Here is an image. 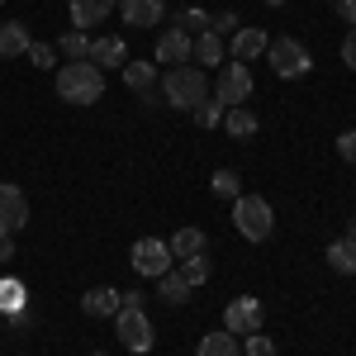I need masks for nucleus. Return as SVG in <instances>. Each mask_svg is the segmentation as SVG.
<instances>
[{
  "label": "nucleus",
  "mask_w": 356,
  "mask_h": 356,
  "mask_svg": "<svg viewBox=\"0 0 356 356\" xmlns=\"http://www.w3.org/2000/svg\"><path fill=\"white\" fill-rule=\"evenodd\" d=\"M57 95L67 105H95L105 95V72L90 57L86 62H67V67H57Z\"/></svg>",
  "instance_id": "1"
},
{
  "label": "nucleus",
  "mask_w": 356,
  "mask_h": 356,
  "mask_svg": "<svg viewBox=\"0 0 356 356\" xmlns=\"http://www.w3.org/2000/svg\"><path fill=\"white\" fill-rule=\"evenodd\" d=\"M162 95L171 110H195V105H204L209 100V76L200 72V67H171L162 76Z\"/></svg>",
  "instance_id": "2"
},
{
  "label": "nucleus",
  "mask_w": 356,
  "mask_h": 356,
  "mask_svg": "<svg viewBox=\"0 0 356 356\" xmlns=\"http://www.w3.org/2000/svg\"><path fill=\"white\" fill-rule=\"evenodd\" d=\"M233 223L247 243H266L275 233V209L266 204V195H238L233 200Z\"/></svg>",
  "instance_id": "3"
},
{
  "label": "nucleus",
  "mask_w": 356,
  "mask_h": 356,
  "mask_svg": "<svg viewBox=\"0 0 356 356\" xmlns=\"http://www.w3.org/2000/svg\"><path fill=\"white\" fill-rule=\"evenodd\" d=\"M266 62H271L275 76H285V81L314 72V57H309V48H304L300 38H271V43H266Z\"/></svg>",
  "instance_id": "4"
},
{
  "label": "nucleus",
  "mask_w": 356,
  "mask_h": 356,
  "mask_svg": "<svg viewBox=\"0 0 356 356\" xmlns=\"http://www.w3.org/2000/svg\"><path fill=\"white\" fill-rule=\"evenodd\" d=\"M114 332H119V342L129 347V352H152V342H157V332H152V318L143 314V309H119L114 314Z\"/></svg>",
  "instance_id": "5"
},
{
  "label": "nucleus",
  "mask_w": 356,
  "mask_h": 356,
  "mask_svg": "<svg viewBox=\"0 0 356 356\" xmlns=\"http://www.w3.org/2000/svg\"><path fill=\"white\" fill-rule=\"evenodd\" d=\"M129 261H134L138 275H152V280H157V275L171 271L176 257H171V243H162V238H138L134 252H129Z\"/></svg>",
  "instance_id": "6"
},
{
  "label": "nucleus",
  "mask_w": 356,
  "mask_h": 356,
  "mask_svg": "<svg viewBox=\"0 0 356 356\" xmlns=\"http://www.w3.org/2000/svg\"><path fill=\"white\" fill-rule=\"evenodd\" d=\"M223 328L233 332V337H247V332H261V328H266V309H261V300H252V295H243V300H233L228 309H223Z\"/></svg>",
  "instance_id": "7"
},
{
  "label": "nucleus",
  "mask_w": 356,
  "mask_h": 356,
  "mask_svg": "<svg viewBox=\"0 0 356 356\" xmlns=\"http://www.w3.org/2000/svg\"><path fill=\"white\" fill-rule=\"evenodd\" d=\"M247 95H252V72H247V62H228V67L219 72L214 100H219L223 110H233V105H243Z\"/></svg>",
  "instance_id": "8"
},
{
  "label": "nucleus",
  "mask_w": 356,
  "mask_h": 356,
  "mask_svg": "<svg viewBox=\"0 0 356 356\" xmlns=\"http://www.w3.org/2000/svg\"><path fill=\"white\" fill-rule=\"evenodd\" d=\"M29 223V200L19 186H10V181H0V233H19Z\"/></svg>",
  "instance_id": "9"
},
{
  "label": "nucleus",
  "mask_w": 356,
  "mask_h": 356,
  "mask_svg": "<svg viewBox=\"0 0 356 356\" xmlns=\"http://www.w3.org/2000/svg\"><path fill=\"white\" fill-rule=\"evenodd\" d=\"M119 19L134 29H157L166 19V0H119Z\"/></svg>",
  "instance_id": "10"
},
{
  "label": "nucleus",
  "mask_w": 356,
  "mask_h": 356,
  "mask_svg": "<svg viewBox=\"0 0 356 356\" xmlns=\"http://www.w3.org/2000/svg\"><path fill=\"white\" fill-rule=\"evenodd\" d=\"M81 309H86V318H114V314L124 309V290H114V285H95V290H86V295H81Z\"/></svg>",
  "instance_id": "11"
},
{
  "label": "nucleus",
  "mask_w": 356,
  "mask_h": 356,
  "mask_svg": "<svg viewBox=\"0 0 356 356\" xmlns=\"http://www.w3.org/2000/svg\"><path fill=\"white\" fill-rule=\"evenodd\" d=\"M191 33H181V29H166L162 38H157V67H186L191 62Z\"/></svg>",
  "instance_id": "12"
},
{
  "label": "nucleus",
  "mask_w": 356,
  "mask_h": 356,
  "mask_svg": "<svg viewBox=\"0 0 356 356\" xmlns=\"http://www.w3.org/2000/svg\"><path fill=\"white\" fill-rule=\"evenodd\" d=\"M114 5L119 0H72V29H95V24H105L114 15Z\"/></svg>",
  "instance_id": "13"
},
{
  "label": "nucleus",
  "mask_w": 356,
  "mask_h": 356,
  "mask_svg": "<svg viewBox=\"0 0 356 356\" xmlns=\"http://www.w3.org/2000/svg\"><path fill=\"white\" fill-rule=\"evenodd\" d=\"M90 62L105 72V67H124L129 62V43L124 38H90Z\"/></svg>",
  "instance_id": "14"
},
{
  "label": "nucleus",
  "mask_w": 356,
  "mask_h": 356,
  "mask_svg": "<svg viewBox=\"0 0 356 356\" xmlns=\"http://www.w3.org/2000/svg\"><path fill=\"white\" fill-rule=\"evenodd\" d=\"M29 24H19V19H5L0 24V57H24L29 53Z\"/></svg>",
  "instance_id": "15"
},
{
  "label": "nucleus",
  "mask_w": 356,
  "mask_h": 356,
  "mask_svg": "<svg viewBox=\"0 0 356 356\" xmlns=\"http://www.w3.org/2000/svg\"><path fill=\"white\" fill-rule=\"evenodd\" d=\"M124 86H129V90H138V95L152 105V86H157L152 62H124Z\"/></svg>",
  "instance_id": "16"
},
{
  "label": "nucleus",
  "mask_w": 356,
  "mask_h": 356,
  "mask_svg": "<svg viewBox=\"0 0 356 356\" xmlns=\"http://www.w3.org/2000/svg\"><path fill=\"white\" fill-rule=\"evenodd\" d=\"M195 356H243V342L233 337V332H204L200 337V347H195Z\"/></svg>",
  "instance_id": "17"
},
{
  "label": "nucleus",
  "mask_w": 356,
  "mask_h": 356,
  "mask_svg": "<svg viewBox=\"0 0 356 356\" xmlns=\"http://www.w3.org/2000/svg\"><path fill=\"white\" fill-rule=\"evenodd\" d=\"M257 53H266V29H238L233 33V62H252Z\"/></svg>",
  "instance_id": "18"
},
{
  "label": "nucleus",
  "mask_w": 356,
  "mask_h": 356,
  "mask_svg": "<svg viewBox=\"0 0 356 356\" xmlns=\"http://www.w3.org/2000/svg\"><path fill=\"white\" fill-rule=\"evenodd\" d=\"M204 247H209L204 228H195V223H191V228H181V233L171 238V257H176V261H186V257H200Z\"/></svg>",
  "instance_id": "19"
},
{
  "label": "nucleus",
  "mask_w": 356,
  "mask_h": 356,
  "mask_svg": "<svg viewBox=\"0 0 356 356\" xmlns=\"http://www.w3.org/2000/svg\"><path fill=\"white\" fill-rule=\"evenodd\" d=\"M328 266L337 275H356V238H337V243H328Z\"/></svg>",
  "instance_id": "20"
},
{
  "label": "nucleus",
  "mask_w": 356,
  "mask_h": 356,
  "mask_svg": "<svg viewBox=\"0 0 356 356\" xmlns=\"http://www.w3.org/2000/svg\"><path fill=\"white\" fill-rule=\"evenodd\" d=\"M191 62H200V67H219V62H223V38H219V33H195Z\"/></svg>",
  "instance_id": "21"
},
{
  "label": "nucleus",
  "mask_w": 356,
  "mask_h": 356,
  "mask_svg": "<svg viewBox=\"0 0 356 356\" xmlns=\"http://www.w3.org/2000/svg\"><path fill=\"white\" fill-rule=\"evenodd\" d=\"M157 295H162L166 304H186L191 300V280L181 271H166V275H157Z\"/></svg>",
  "instance_id": "22"
},
{
  "label": "nucleus",
  "mask_w": 356,
  "mask_h": 356,
  "mask_svg": "<svg viewBox=\"0 0 356 356\" xmlns=\"http://www.w3.org/2000/svg\"><path fill=\"white\" fill-rule=\"evenodd\" d=\"M19 309H29V295H24V285L19 280H0V318H10V314H19Z\"/></svg>",
  "instance_id": "23"
},
{
  "label": "nucleus",
  "mask_w": 356,
  "mask_h": 356,
  "mask_svg": "<svg viewBox=\"0 0 356 356\" xmlns=\"http://www.w3.org/2000/svg\"><path fill=\"white\" fill-rule=\"evenodd\" d=\"M223 129L233 138H252L257 134V114L247 110V105H233V110H223Z\"/></svg>",
  "instance_id": "24"
},
{
  "label": "nucleus",
  "mask_w": 356,
  "mask_h": 356,
  "mask_svg": "<svg viewBox=\"0 0 356 356\" xmlns=\"http://www.w3.org/2000/svg\"><path fill=\"white\" fill-rule=\"evenodd\" d=\"M57 53H67L72 62H86V57H90V38H86L81 29H67V33L57 38Z\"/></svg>",
  "instance_id": "25"
},
{
  "label": "nucleus",
  "mask_w": 356,
  "mask_h": 356,
  "mask_svg": "<svg viewBox=\"0 0 356 356\" xmlns=\"http://www.w3.org/2000/svg\"><path fill=\"white\" fill-rule=\"evenodd\" d=\"M209 191L219 195V200H238V195H243V176L223 166V171H214V176H209Z\"/></svg>",
  "instance_id": "26"
},
{
  "label": "nucleus",
  "mask_w": 356,
  "mask_h": 356,
  "mask_svg": "<svg viewBox=\"0 0 356 356\" xmlns=\"http://www.w3.org/2000/svg\"><path fill=\"white\" fill-rule=\"evenodd\" d=\"M209 19H214V15H204V10L186 5V10L176 15V29H181V33H209Z\"/></svg>",
  "instance_id": "27"
},
{
  "label": "nucleus",
  "mask_w": 356,
  "mask_h": 356,
  "mask_svg": "<svg viewBox=\"0 0 356 356\" xmlns=\"http://www.w3.org/2000/svg\"><path fill=\"white\" fill-rule=\"evenodd\" d=\"M181 275L191 280V290H195V285H204V280L214 275V266H209V257L200 252V257H186V261H181Z\"/></svg>",
  "instance_id": "28"
},
{
  "label": "nucleus",
  "mask_w": 356,
  "mask_h": 356,
  "mask_svg": "<svg viewBox=\"0 0 356 356\" xmlns=\"http://www.w3.org/2000/svg\"><path fill=\"white\" fill-rule=\"evenodd\" d=\"M195 124H200V129H219V124H223V105H219V100H204V105H195Z\"/></svg>",
  "instance_id": "29"
},
{
  "label": "nucleus",
  "mask_w": 356,
  "mask_h": 356,
  "mask_svg": "<svg viewBox=\"0 0 356 356\" xmlns=\"http://www.w3.org/2000/svg\"><path fill=\"white\" fill-rule=\"evenodd\" d=\"M243 356H275V342L266 332H247L243 337Z\"/></svg>",
  "instance_id": "30"
},
{
  "label": "nucleus",
  "mask_w": 356,
  "mask_h": 356,
  "mask_svg": "<svg viewBox=\"0 0 356 356\" xmlns=\"http://www.w3.org/2000/svg\"><path fill=\"white\" fill-rule=\"evenodd\" d=\"M29 62H33V67H57V48L53 43H29Z\"/></svg>",
  "instance_id": "31"
},
{
  "label": "nucleus",
  "mask_w": 356,
  "mask_h": 356,
  "mask_svg": "<svg viewBox=\"0 0 356 356\" xmlns=\"http://www.w3.org/2000/svg\"><path fill=\"white\" fill-rule=\"evenodd\" d=\"M238 15H233V10H223V15H214V19H209V33H219V38H233V33H238Z\"/></svg>",
  "instance_id": "32"
},
{
  "label": "nucleus",
  "mask_w": 356,
  "mask_h": 356,
  "mask_svg": "<svg viewBox=\"0 0 356 356\" xmlns=\"http://www.w3.org/2000/svg\"><path fill=\"white\" fill-rule=\"evenodd\" d=\"M337 152H342V162H347V166H356V129L337 134Z\"/></svg>",
  "instance_id": "33"
},
{
  "label": "nucleus",
  "mask_w": 356,
  "mask_h": 356,
  "mask_svg": "<svg viewBox=\"0 0 356 356\" xmlns=\"http://www.w3.org/2000/svg\"><path fill=\"white\" fill-rule=\"evenodd\" d=\"M342 67H352V72H356V29L342 38Z\"/></svg>",
  "instance_id": "34"
},
{
  "label": "nucleus",
  "mask_w": 356,
  "mask_h": 356,
  "mask_svg": "<svg viewBox=\"0 0 356 356\" xmlns=\"http://www.w3.org/2000/svg\"><path fill=\"white\" fill-rule=\"evenodd\" d=\"M332 10H337V15H342V19L356 29V0H332Z\"/></svg>",
  "instance_id": "35"
},
{
  "label": "nucleus",
  "mask_w": 356,
  "mask_h": 356,
  "mask_svg": "<svg viewBox=\"0 0 356 356\" xmlns=\"http://www.w3.org/2000/svg\"><path fill=\"white\" fill-rule=\"evenodd\" d=\"M15 261V233H0V266Z\"/></svg>",
  "instance_id": "36"
},
{
  "label": "nucleus",
  "mask_w": 356,
  "mask_h": 356,
  "mask_svg": "<svg viewBox=\"0 0 356 356\" xmlns=\"http://www.w3.org/2000/svg\"><path fill=\"white\" fill-rule=\"evenodd\" d=\"M124 309H143V295L138 290H124Z\"/></svg>",
  "instance_id": "37"
},
{
  "label": "nucleus",
  "mask_w": 356,
  "mask_h": 356,
  "mask_svg": "<svg viewBox=\"0 0 356 356\" xmlns=\"http://www.w3.org/2000/svg\"><path fill=\"white\" fill-rule=\"evenodd\" d=\"M347 238H356V219H352V223H347Z\"/></svg>",
  "instance_id": "38"
},
{
  "label": "nucleus",
  "mask_w": 356,
  "mask_h": 356,
  "mask_svg": "<svg viewBox=\"0 0 356 356\" xmlns=\"http://www.w3.org/2000/svg\"><path fill=\"white\" fill-rule=\"evenodd\" d=\"M266 5H285V0H266Z\"/></svg>",
  "instance_id": "39"
},
{
  "label": "nucleus",
  "mask_w": 356,
  "mask_h": 356,
  "mask_svg": "<svg viewBox=\"0 0 356 356\" xmlns=\"http://www.w3.org/2000/svg\"><path fill=\"white\" fill-rule=\"evenodd\" d=\"M90 356H105V352H90Z\"/></svg>",
  "instance_id": "40"
}]
</instances>
